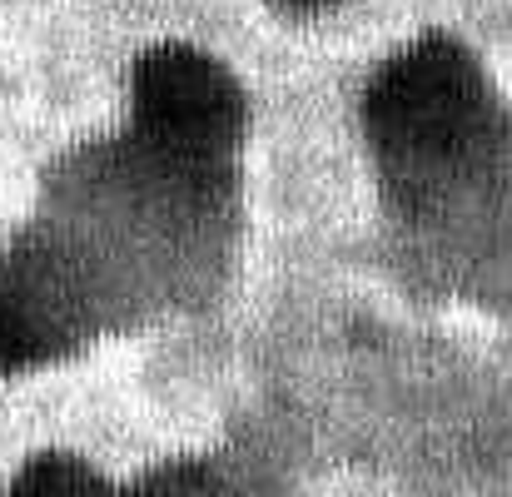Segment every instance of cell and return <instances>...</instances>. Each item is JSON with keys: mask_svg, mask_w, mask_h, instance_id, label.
I'll return each instance as SVG.
<instances>
[{"mask_svg": "<svg viewBox=\"0 0 512 497\" xmlns=\"http://www.w3.org/2000/svg\"><path fill=\"white\" fill-rule=\"evenodd\" d=\"M289 5H329V0H289Z\"/></svg>", "mask_w": 512, "mask_h": 497, "instance_id": "cell-6", "label": "cell"}, {"mask_svg": "<svg viewBox=\"0 0 512 497\" xmlns=\"http://www.w3.org/2000/svg\"><path fill=\"white\" fill-rule=\"evenodd\" d=\"M30 358H35V329H30L20 299L0 289V378L30 368Z\"/></svg>", "mask_w": 512, "mask_h": 497, "instance_id": "cell-4", "label": "cell"}, {"mask_svg": "<svg viewBox=\"0 0 512 497\" xmlns=\"http://www.w3.org/2000/svg\"><path fill=\"white\" fill-rule=\"evenodd\" d=\"M140 488H155V493H209V488H224L214 473H204V468H189V463H174V468H160V473H145L140 478Z\"/></svg>", "mask_w": 512, "mask_h": 497, "instance_id": "cell-5", "label": "cell"}, {"mask_svg": "<svg viewBox=\"0 0 512 497\" xmlns=\"http://www.w3.org/2000/svg\"><path fill=\"white\" fill-rule=\"evenodd\" d=\"M135 110L145 135L179 160L229 150L244 115L234 75L189 45H160L135 65Z\"/></svg>", "mask_w": 512, "mask_h": 497, "instance_id": "cell-2", "label": "cell"}, {"mask_svg": "<svg viewBox=\"0 0 512 497\" xmlns=\"http://www.w3.org/2000/svg\"><path fill=\"white\" fill-rule=\"evenodd\" d=\"M488 100L478 85L473 60L453 40H423L368 90V125L373 135L403 160H458L478 145Z\"/></svg>", "mask_w": 512, "mask_h": 497, "instance_id": "cell-1", "label": "cell"}, {"mask_svg": "<svg viewBox=\"0 0 512 497\" xmlns=\"http://www.w3.org/2000/svg\"><path fill=\"white\" fill-rule=\"evenodd\" d=\"M95 488H105V473H95L75 453H40L15 478V493H95Z\"/></svg>", "mask_w": 512, "mask_h": 497, "instance_id": "cell-3", "label": "cell"}]
</instances>
